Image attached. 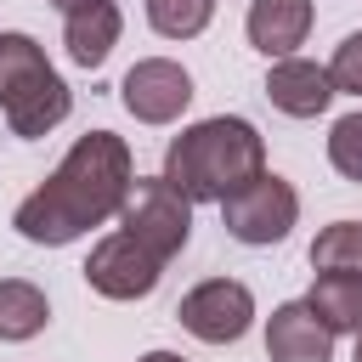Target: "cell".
<instances>
[{"label":"cell","mask_w":362,"mask_h":362,"mask_svg":"<svg viewBox=\"0 0 362 362\" xmlns=\"http://www.w3.org/2000/svg\"><path fill=\"white\" fill-rule=\"evenodd\" d=\"M328 79H334V96H362V28L345 34V40L334 45Z\"/></svg>","instance_id":"cell-18"},{"label":"cell","mask_w":362,"mask_h":362,"mask_svg":"<svg viewBox=\"0 0 362 362\" xmlns=\"http://www.w3.org/2000/svg\"><path fill=\"white\" fill-rule=\"evenodd\" d=\"M266 96H272V107L288 113V119H317V113H328V102H334V79H328V68L311 62V57H283V62H272V74H266Z\"/></svg>","instance_id":"cell-9"},{"label":"cell","mask_w":362,"mask_h":362,"mask_svg":"<svg viewBox=\"0 0 362 362\" xmlns=\"http://www.w3.org/2000/svg\"><path fill=\"white\" fill-rule=\"evenodd\" d=\"M305 311H311L328 334H362V277L317 272V283H311V294H305Z\"/></svg>","instance_id":"cell-13"},{"label":"cell","mask_w":362,"mask_h":362,"mask_svg":"<svg viewBox=\"0 0 362 362\" xmlns=\"http://www.w3.org/2000/svg\"><path fill=\"white\" fill-rule=\"evenodd\" d=\"M119 232L136 238L153 260H175L192 238V204L164 175H136L119 204Z\"/></svg>","instance_id":"cell-4"},{"label":"cell","mask_w":362,"mask_h":362,"mask_svg":"<svg viewBox=\"0 0 362 362\" xmlns=\"http://www.w3.org/2000/svg\"><path fill=\"white\" fill-rule=\"evenodd\" d=\"M45 322H51L45 288L28 283V277H0V339L23 345V339H34Z\"/></svg>","instance_id":"cell-14"},{"label":"cell","mask_w":362,"mask_h":362,"mask_svg":"<svg viewBox=\"0 0 362 362\" xmlns=\"http://www.w3.org/2000/svg\"><path fill=\"white\" fill-rule=\"evenodd\" d=\"M266 356L272 362H334V334L305 311V300H288L266 317Z\"/></svg>","instance_id":"cell-11"},{"label":"cell","mask_w":362,"mask_h":362,"mask_svg":"<svg viewBox=\"0 0 362 362\" xmlns=\"http://www.w3.org/2000/svg\"><path fill=\"white\" fill-rule=\"evenodd\" d=\"M260 170H266V136L238 113H215V119L187 124L164 153V181L187 204H226Z\"/></svg>","instance_id":"cell-2"},{"label":"cell","mask_w":362,"mask_h":362,"mask_svg":"<svg viewBox=\"0 0 362 362\" xmlns=\"http://www.w3.org/2000/svg\"><path fill=\"white\" fill-rule=\"evenodd\" d=\"M221 221H226V232H232L238 243L272 249V243H283V238L294 232V221H300V192H294L283 175L260 170L249 187H238V192L221 204Z\"/></svg>","instance_id":"cell-5"},{"label":"cell","mask_w":362,"mask_h":362,"mask_svg":"<svg viewBox=\"0 0 362 362\" xmlns=\"http://www.w3.org/2000/svg\"><path fill=\"white\" fill-rule=\"evenodd\" d=\"M158 277H164V260H153L136 238H124V232H107L96 249H90V260H85V283L102 294V300H147L153 288H158Z\"/></svg>","instance_id":"cell-8"},{"label":"cell","mask_w":362,"mask_h":362,"mask_svg":"<svg viewBox=\"0 0 362 362\" xmlns=\"http://www.w3.org/2000/svg\"><path fill=\"white\" fill-rule=\"evenodd\" d=\"M119 34H124V17H119V6H113V0H102V6H85V11H68V17H62V45H68V57H74L79 68H102V62L113 57Z\"/></svg>","instance_id":"cell-12"},{"label":"cell","mask_w":362,"mask_h":362,"mask_svg":"<svg viewBox=\"0 0 362 362\" xmlns=\"http://www.w3.org/2000/svg\"><path fill=\"white\" fill-rule=\"evenodd\" d=\"M328 164L345 181H362V107L345 113V119H334V130H328Z\"/></svg>","instance_id":"cell-17"},{"label":"cell","mask_w":362,"mask_h":362,"mask_svg":"<svg viewBox=\"0 0 362 362\" xmlns=\"http://www.w3.org/2000/svg\"><path fill=\"white\" fill-rule=\"evenodd\" d=\"M311 17H317L311 0H249L243 34H249V45H255L260 57L283 62V57H294V45H305Z\"/></svg>","instance_id":"cell-10"},{"label":"cell","mask_w":362,"mask_h":362,"mask_svg":"<svg viewBox=\"0 0 362 362\" xmlns=\"http://www.w3.org/2000/svg\"><path fill=\"white\" fill-rule=\"evenodd\" d=\"M175 317H181V328H187L192 339H204V345H232V339H243L249 322H255V294H249V283H238V277H204L198 288L181 294Z\"/></svg>","instance_id":"cell-6"},{"label":"cell","mask_w":362,"mask_h":362,"mask_svg":"<svg viewBox=\"0 0 362 362\" xmlns=\"http://www.w3.org/2000/svg\"><path fill=\"white\" fill-rule=\"evenodd\" d=\"M209 17H215V0H147V23L164 40H192L209 28Z\"/></svg>","instance_id":"cell-16"},{"label":"cell","mask_w":362,"mask_h":362,"mask_svg":"<svg viewBox=\"0 0 362 362\" xmlns=\"http://www.w3.org/2000/svg\"><path fill=\"white\" fill-rule=\"evenodd\" d=\"M136 362H187V356H175V351H147V356H136Z\"/></svg>","instance_id":"cell-20"},{"label":"cell","mask_w":362,"mask_h":362,"mask_svg":"<svg viewBox=\"0 0 362 362\" xmlns=\"http://www.w3.org/2000/svg\"><path fill=\"white\" fill-rule=\"evenodd\" d=\"M136 181V158H130V141L113 136V130H85L62 164L17 204L11 226L28 238V243H45V249H62L74 238H85L90 226L102 221H119V204Z\"/></svg>","instance_id":"cell-1"},{"label":"cell","mask_w":362,"mask_h":362,"mask_svg":"<svg viewBox=\"0 0 362 362\" xmlns=\"http://www.w3.org/2000/svg\"><path fill=\"white\" fill-rule=\"evenodd\" d=\"M119 102L141 124H175L187 113V102H192V74L181 62H170V57H141L119 79Z\"/></svg>","instance_id":"cell-7"},{"label":"cell","mask_w":362,"mask_h":362,"mask_svg":"<svg viewBox=\"0 0 362 362\" xmlns=\"http://www.w3.org/2000/svg\"><path fill=\"white\" fill-rule=\"evenodd\" d=\"M74 113V90L68 79L45 62L34 34H0V119L11 136L40 141L51 136L62 119Z\"/></svg>","instance_id":"cell-3"},{"label":"cell","mask_w":362,"mask_h":362,"mask_svg":"<svg viewBox=\"0 0 362 362\" xmlns=\"http://www.w3.org/2000/svg\"><path fill=\"white\" fill-rule=\"evenodd\" d=\"M311 266L317 272H345L362 277V221H334L311 238Z\"/></svg>","instance_id":"cell-15"},{"label":"cell","mask_w":362,"mask_h":362,"mask_svg":"<svg viewBox=\"0 0 362 362\" xmlns=\"http://www.w3.org/2000/svg\"><path fill=\"white\" fill-rule=\"evenodd\" d=\"M351 362H362V334H356V351H351Z\"/></svg>","instance_id":"cell-21"},{"label":"cell","mask_w":362,"mask_h":362,"mask_svg":"<svg viewBox=\"0 0 362 362\" xmlns=\"http://www.w3.org/2000/svg\"><path fill=\"white\" fill-rule=\"evenodd\" d=\"M51 6H57V11L68 17V11H85V6H102V0H51Z\"/></svg>","instance_id":"cell-19"}]
</instances>
